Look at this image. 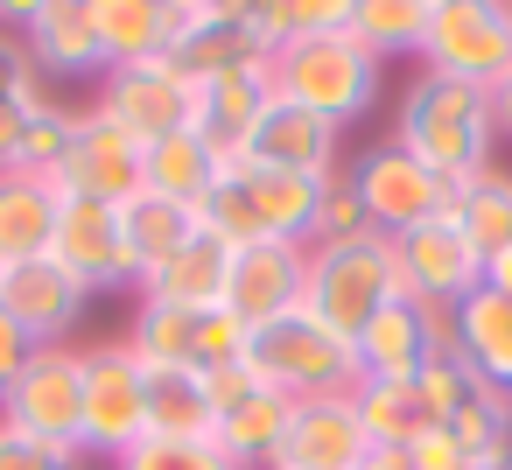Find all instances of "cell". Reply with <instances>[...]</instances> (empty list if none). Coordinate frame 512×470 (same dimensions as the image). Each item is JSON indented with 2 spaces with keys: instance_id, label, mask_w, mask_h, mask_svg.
<instances>
[{
  "instance_id": "obj_1",
  "label": "cell",
  "mask_w": 512,
  "mask_h": 470,
  "mask_svg": "<svg viewBox=\"0 0 512 470\" xmlns=\"http://www.w3.org/2000/svg\"><path fill=\"white\" fill-rule=\"evenodd\" d=\"M393 141L456 190L463 176L491 169V155H498L491 92L456 85V78H435V71H414L400 85V106H393Z\"/></svg>"
},
{
  "instance_id": "obj_2",
  "label": "cell",
  "mask_w": 512,
  "mask_h": 470,
  "mask_svg": "<svg viewBox=\"0 0 512 470\" xmlns=\"http://www.w3.org/2000/svg\"><path fill=\"white\" fill-rule=\"evenodd\" d=\"M274 92L288 106H309V113H323V120L344 127V120H365L379 106L386 64L344 22V29H323V36H288L274 50Z\"/></svg>"
},
{
  "instance_id": "obj_3",
  "label": "cell",
  "mask_w": 512,
  "mask_h": 470,
  "mask_svg": "<svg viewBox=\"0 0 512 470\" xmlns=\"http://www.w3.org/2000/svg\"><path fill=\"white\" fill-rule=\"evenodd\" d=\"M274 50H281L274 0H183L169 64L204 85V78H232V71L274 64Z\"/></svg>"
},
{
  "instance_id": "obj_4",
  "label": "cell",
  "mask_w": 512,
  "mask_h": 470,
  "mask_svg": "<svg viewBox=\"0 0 512 470\" xmlns=\"http://www.w3.org/2000/svg\"><path fill=\"white\" fill-rule=\"evenodd\" d=\"M386 302H400L393 281V239L365 232L351 246H309V281H302V309L316 323H330L337 337H358Z\"/></svg>"
},
{
  "instance_id": "obj_5",
  "label": "cell",
  "mask_w": 512,
  "mask_h": 470,
  "mask_svg": "<svg viewBox=\"0 0 512 470\" xmlns=\"http://www.w3.org/2000/svg\"><path fill=\"white\" fill-rule=\"evenodd\" d=\"M253 365L274 393L288 400H344L358 386V351L351 337H337L330 323H316L309 309L253 330Z\"/></svg>"
},
{
  "instance_id": "obj_6",
  "label": "cell",
  "mask_w": 512,
  "mask_h": 470,
  "mask_svg": "<svg viewBox=\"0 0 512 470\" xmlns=\"http://www.w3.org/2000/svg\"><path fill=\"white\" fill-rule=\"evenodd\" d=\"M0 421L64 449V456H85V351L78 344H36L29 365L15 372V386L0 393Z\"/></svg>"
},
{
  "instance_id": "obj_7",
  "label": "cell",
  "mask_w": 512,
  "mask_h": 470,
  "mask_svg": "<svg viewBox=\"0 0 512 470\" xmlns=\"http://www.w3.org/2000/svg\"><path fill=\"white\" fill-rule=\"evenodd\" d=\"M421 71L477 85V92H498L505 71H512V8L505 0H435Z\"/></svg>"
},
{
  "instance_id": "obj_8",
  "label": "cell",
  "mask_w": 512,
  "mask_h": 470,
  "mask_svg": "<svg viewBox=\"0 0 512 470\" xmlns=\"http://www.w3.org/2000/svg\"><path fill=\"white\" fill-rule=\"evenodd\" d=\"M148 442V365L127 337L85 344V456H127Z\"/></svg>"
},
{
  "instance_id": "obj_9",
  "label": "cell",
  "mask_w": 512,
  "mask_h": 470,
  "mask_svg": "<svg viewBox=\"0 0 512 470\" xmlns=\"http://www.w3.org/2000/svg\"><path fill=\"white\" fill-rule=\"evenodd\" d=\"M127 344L141 365H183V372H218L253 358L246 323H232L225 309H169V302H141L127 323Z\"/></svg>"
},
{
  "instance_id": "obj_10",
  "label": "cell",
  "mask_w": 512,
  "mask_h": 470,
  "mask_svg": "<svg viewBox=\"0 0 512 470\" xmlns=\"http://www.w3.org/2000/svg\"><path fill=\"white\" fill-rule=\"evenodd\" d=\"M351 190H358L372 232H386V239H400V232H414V225H428V218L449 211V183H442L428 162H414L393 134L372 141V148L351 162Z\"/></svg>"
},
{
  "instance_id": "obj_11",
  "label": "cell",
  "mask_w": 512,
  "mask_h": 470,
  "mask_svg": "<svg viewBox=\"0 0 512 470\" xmlns=\"http://www.w3.org/2000/svg\"><path fill=\"white\" fill-rule=\"evenodd\" d=\"M99 120L127 127L141 148L162 141V134H183L197 127V78H183L169 57H148V64H120L99 78V99H92Z\"/></svg>"
},
{
  "instance_id": "obj_12",
  "label": "cell",
  "mask_w": 512,
  "mask_h": 470,
  "mask_svg": "<svg viewBox=\"0 0 512 470\" xmlns=\"http://www.w3.org/2000/svg\"><path fill=\"white\" fill-rule=\"evenodd\" d=\"M393 281H400V302H435V309H456L470 288H484V253L463 239V225L442 211L414 232L393 239Z\"/></svg>"
},
{
  "instance_id": "obj_13",
  "label": "cell",
  "mask_w": 512,
  "mask_h": 470,
  "mask_svg": "<svg viewBox=\"0 0 512 470\" xmlns=\"http://www.w3.org/2000/svg\"><path fill=\"white\" fill-rule=\"evenodd\" d=\"M50 260H57L85 295H99V288H134V260H127V232H120V204L64 197V204H57Z\"/></svg>"
},
{
  "instance_id": "obj_14",
  "label": "cell",
  "mask_w": 512,
  "mask_h": 470,
  "mask_svg": "<svg viewBox=\"0 0 512 470\" xmlns=\"http://www.w3.org/2000/svg\"><path fill=\"white\" fill-rule=\"evenodd\" d=\"M358 379H414L435 351H456V316L435 302H386L358 337Z\"/></svg>"
},
{
  "instance_id": "obj_15",
  "label": "cell",
  "mask_w": 512,
  "mask_h": 470,
  "mask_svg": "<svg viewBox=\"0 0 512 470\" xmlns=\"http://www.w3.org/2000/svg\"><path fill=\"white\" fill-rule=\"evenodd\" d=\"M302 281H309V246H288V239L246 246L225 267V316L246 330H267L302 309Z\"/></svg>"
},
{
  "instance_id": "obj_16",
  "label": "cell",
  "mask_w": 512,
  "mask_h": 470,
  "mask_svg": "<svg viewBox=\"0 0 512 470\" xmlns=\"http://www.w3.org/2000/svg\"><path fill=\"white\" fill-rule=\"evenodd\" d=\"M29 64L57 85V78H106V43L92 22V0H29L22 22H15Z\"/></svg>"
},
{
  "instance_id": "obj_17",
  "label": "cell",
  "mask_w": 512,
  "mask_h": 470,
  "mask_svg": "<svg viewBox=\"0 0 512 470\" xmlns=\"http://www.w3.org/2000/svg\"><path fill=\"white\" fill-rule=\"evenodd\" d=\"M141 141L113 120H99L92 106L78 113L71 127V148H64V169H57V190L64 197H99V204H127L141 190Z\"/></svg>"
},
{
  "instance_id": "obj_18",
  "label": "cell",
  "mask_w": 512,
  "mask_h": 470,
  "mask_svg": "<svg viewBox=\"0 0 512 470\" xmlns=\"http://www.w3.org/2000/svg\"><path fill=\"white\" fill-rule=\"evenodd\" d=\"M337 148H344V127L309 113V106H288L274 99L246 141V162L253 169H281V176H302V183H330L337 176Z\"/></svg>"
},
{
  "instance_id": "obj_19",
  "label": "cell",
  "mask_w": 512,
  "mask_h": 470,
  "mask_svg": "<svg viewBox=\"0 0 512 470\" xmlns=\"http://www.w3.org/2000/svg\"><path fill=\"white\" fill-rule=\"evenodd\" d=\"M85 288L43 253V260H15V267H0V309L15 316V330L29 344H64L85 316Z\"/></svg>"
},
{
  "instance_id": "obj_20",
  "label": "cell",
  "mask_w": 512,
  "mask_h": 470,
  "mask_svg": "<svg viewBox=\"0 0 512 470\" xmlns=\"http://www.w3.org/2000/svg\"><path fill=\"white\" fill-rule=\"evenodd\" d=\"M365 456H372V442H365L351 393H344V400H295V421H288L267 470H358Z\"/></svg>"
},
{
  "instance_id": "obj_21",
  "label": "cell",
  "mask_w": 512,
  "mask_h": 470,
  "mask_svg": "<svg viewBox=\"0 0 512 470\" xmlns=\"http://www.w3.org/2000/svg\"><path fill=\"white\" fill-rule=\"evenodd\" d=\"M57 204H64L57 183L29 176V169H0V267L50 253V239H57Z\"/></svg>"
},
{
  "instance_id": "obj_22",
  "label": "cell",
  "mask_w": 512,
  "mask_h": 470,
  "mask_svg": "<svg viewBox=\"0 0 512 470\" xmlns=\"http://www.w3.org/2000/svg\"><path fill=\"white\" fill-rule=\"evenodd\" d=\"M225 267H232V253H225L211 232H190V239L141 281V302H169V309H225Z\"/></svg>"
},
{
  "instance_id": "obj_23",
  "label": "cell",
  "mask_w": 512,
  "mask_h": 470,
  "mask_svg": "<svg viewBox=\"0 0 512 470\" xmlns=\"http://www.w3.org/2000/svg\"><path fill=\"white\" fill-rule=\"evenodd\" d=\"M92 22H99V43H106V64H148V57H169L176 43V22H183V0H92Z\"/></svg>"
},
{
  "instance_id": "obj_24",
  "label": "cell",
  "mask_w": 512,
  "mask_h": 470,
  "mask_svg": "<svg viewBox=\"0 0 512 470\" xmlns=\"http://www.w3.org/2000/svg\"><path fill=\"white\" fill-rule=\"evenodd\" d=\"M449 316H456V358L477 379H491V386L512 393V302L498 288H470Z\"/></svg>"
},
{
  "instance_id": "obj_25",
  "label": "cell",
  "mask_w": 512,
  "mask_h": 470,
  "mask_svg": "<svg viewBox=\"0 0 512 470\" xmlns=\"http://www.w3.org/2000/svg\"><path fill=\"white\" fill-rule=\"evenodd\" d=\"M141 190H155V197L197 211V204L218 190V155H211V141H204L197 127L148 141V155H141Z\"/></svg>"
},
{
  "instance_id": "obj_26",
  "label": "cell",
  "mask_w": 512,
  "mask_h": 470,
  "mask_svg": "<svg viewBox=\"0 0 512 470\" xmlns=\"http://www.w3.org/2000/svg\"><path fill=\"white\" fill-rule=\"evenodd\" d=\"M148 435H162V442H211L218 435V407L204 393V372L148 365Z\"/></svg>"
},
{
  "instance_id": "obj_27",
  "label": "cell",
  "mask_w": 512,
  "mask_h": 470,
  "mask_svg": "<svg viewBox=\"0 0 512 470\" xmlns=\"http://www.w3.org/2000/svg\"><path fill=\"white\" fill-rule=\"evenodd\" d=\"M288 421H295V400L274 393V386H260L253 400H239V407L218 414V435H211V442H218L239 470H267L274 449H281V435H288Z\"/></svg>"
},
{
  "instance_id": "obj_28",
  "label": "cell",
  "mask_w": 512,
  "mask_h": 470,
  "mask_svg": "<svg viewBox=\"0 0 512 470\" xmlns=\"http://www.w3.org/2000/svg\"><path fill=\"white\" fill-rule=\"evenodd\" d=\"M120 232H127V260H134V288L197 232V218L183 211V204H169V197H155V190H134L127 204H120Z\"/></svg>"
},
{
  "instance_id": "obj_29",
  "label": "cell",
  "mask_w": 512,
  "mask_h": 470,
  "mask_svg": "<svg viewBox=\"0 0 512 470\" xmlns=\"http://www.w3.org/2000/svg\"><path fill=\"white\" fill-rule=\"evenodd\" d=\"M246 183V204L260 218L267 239H288V246H309V218H316V190L323 183H302V176H281V169H239Z\"/></svg>"
},
{
  "instance_id": "obj_30",
  "label": "cell",
  "mask_w": 512,
  "mask_h": 470,
  "mask_svg": "<svg viewBox=\"0 0 512 470\" xmlns=\"http://www.w3.org/2000/svg\"><path fill=\"white\" fill-rule=\"evenodd\" d=\"M449 218L463 225V239L477 246V253H498L505 239H512V169H477V176H463L456 190H449Z\"/></svg>"
},
{
  "instance_id": "obj_31",
  "label": "cell",
  "mask_w": 512,
  "mask_h": 470,
  "mask_svg": "<svg viewBox=\"0 0 512 470\" xmlns=\"http://www.w3.org/2000/svg\"><path fill=\"white\" fill-rule=\"evenodd\" d=\"M351 414H358V428H365L372 449H407L414 428L428 421L414 379H358L351 386Z\"/></svg>"
},
{
  "instance_id": "obj_32",
  "label": "cell",
  "mask_w": 512,
  "mask_h": 470,
  "mask_svg": "<svg viewBox=\"0 0 512 470\" xmlns=\"http://www.w3.org/2000/svg\"><path fill=\"white\" fill-rule=\"evenodd\" d=\"M428 8H435V0H351V36H358L379 64L421 57V43H428Z\"/></svg>"
},
{
  "instance_id": "obj_33",
  "label": "cell",
  "mask_w": 512,
  "mask_h": 470,
  "mask_svg": "<svg viewBox=\"0 0 512 470\" xmlns=\"http://www.w3.org/2000/svg\"><path fill=\"white\" fill-rule=\"evenodd\" d=\"M484 386H491V379H477L456 351H435V358L414 372V393H421V414H428V421H456Z\"/></svg>"
},
{
  "instance_id": "obj_34",
  "label": "cell",
  "mask_w": 512,
  "mask_h": 470,
  "mask_svg": "<svg viewBox=\"0 0 512 470\" xmlns=\"http://www.w3.org/2000/svg\"><path fill=\"white\" fill-rule=\"evenodd\" d=\"M372 232V218H365V204H358V190H351V176H330L323 190H316V218H309V246H351V239H365Z\"/></svg>"
},
{
  "instance_id": "obj_35",
  "label": "cell",
  "mask_w": 512,
  "mask_h": 470,
  "mask_svg": "<svg viewBox=\"0 0 512 470\" xmlns=\"http://www.w3.org/2000/svg\"><path fill=\"white\" fill-rule=\"evenodd\" d=\"M71 127H78V106H50V113H36V120H29V134H22V155H15V169H29V176L57 183V169H64V148H71Z\"/></svg>"
},
{
  "instance_id": "obj_36",
  "label": "cell",
  "mask_w": 512,
  "mask_h": 470,
  "mask_svg": "<svg viewBox=\"0 0 512 470\" xmlns=\"http://www.w3.org/2000/svg\"><path fill=\"white\" fill-rule=\"evenodd\" d=\"M113 470H239V463L218 442H162V435H148L127 456H113Z\"/></svg>"
},
{
  "instance_id": "obj_37",
  "label": "cell",
  "mask_w": 512,
  "mask_h": 470,
  "mask_svg": "<svg viewBox=\"0 0 512 470\" xmlns=\"http://www.w3.org/2000/svg\"><path fill=\"white\" fill-rule=\"evenodd\" d=\"M274 22H281V43L288 36H323V29L351 22V0H274Z\"/></svg>"
},
{
  "instance_id": "obj_38",
  "label": "cell",
  "mask_w": 512,
  "mask_h": 470,
  "mask_svg": "<svg viewBox=\"0 0 512 470\" xmlns=\"http://www.w3.org/2000/svg\"><path fill=\"white\" fill-rule=\"evenodd\" d=\"M0 470H85V456H64V449H50V442L0 421Z\"/></svg>"
},
{
  "instance_id": "obj_39",
  "label": "cell",
  "mask_w": 512,
  "mask_h": 470,
  "mask_svg": "<svg viewBox=\"0 0 512 470\" xmlns=\"http://www.w3.org/2000/svg\"><path fill=\"white\" fill-rule=\"evenodd\" d=\"M400 456H407V470H470V456L456 449V435H449L442 421H421Z\"/></svg>"
},
{
  "instance_id": "obj_40",
  "label": "cell",
  "mask_w": 512,
  "mask_h": 470,
  "mask_svg": "<svg viewBox=\"0 0 512 470\" xmlns=\"http://www.w3.org/2000/svg\"><path fill=\"white\" fill-rule=\"evenodd\" d=\"M29 351H36V344H29V337L15 330V316H8V309H0V393L15 386V372L29 365Z\"/></svg>"
},
{
  "instance_id": "obj_41",
  "label": "cell",
  "mask_w": 512,
  "mask_h": 470,
  "mask_svg": "<svg viewBox=\"0 0 512 470\" xmlns=\"http://www.w3.org/2000/svg\"><path fill=\"white\" fill-rule=\"evenodd\" d=\"M22 134H29V113L0 106V169H15V155H22Z\"/></svg>"
},
{
  "instance_id": "obj_42",
  "label": "cell",
  "mask_w": 512,
  "mask_h": 470,
  "mask_svg": "<svg viewBox=\"0 0 512 470\" xmlns=\"http://www.w3.org/2000/svg\"><path fill=\"white\" fill-rule=\"evenodd\" d=\"M484 288H498V295L512 302V239H505L498 253H484Z\"/></svg>"
},
{
  "instance_id": "obj_43",
  "label": "cell",
  "mask_w": 512,
  "mask_h": 470,
  "mask_svg": "<svg viewBox=\"0 0 512 470\" xmlns=\"http://www.w3.org/2000/svg\"><path fill=\"white\" fill-rule=\"evenodd\" d=\"M491 120H498V141H512V71H505V85L491 92Z\"/></svg>"
},
{
  "instance_id": "obj_44",
  "label": "cell",
  "mask_w": 512,
  "mask_h": 470,
  "mask_svg": "<svg viewBox=\"0 0 512 470\" xmlns=\"http://www.w3.org/2000/svg\"><path fill=\"white\" fill-rule=\"evenodd\" d=\"M358 470H407V456H400V449H372Z\"/></svg>"
},
{
  "instance_id": "obj_45",
  "label": "cell",
  "mask_w": 512,
  "mask_h": 470,
  "mask_svg": "<svg viewBox=\"0 0 512 470\" xmlns=\"http://www.w3.org/2000/svg\"><path fill=\"white\" fill-rule=\"evenodd\" d=\"M477 470H512V449H505V456H491V463H477Z\"/></svg>"
}]
</instances>
